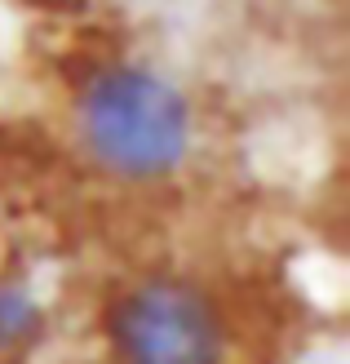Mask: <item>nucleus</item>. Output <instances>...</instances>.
Returning a JSON list of instances; mask_svg holds the SVG:
<instances>
[{
    "label": "nucleus",
    "instance_id": "nucleus-1",
    "mask_svg": "<svg viewBox=\"0 0 350 364\" xmlns=\"http://www.w3.org/2000/svg\"><path fill=\"white\" fill-rule=\"evenodd\" d=\"M67 134L76 156L116 187H173L199 156V102L173 71L102 53L71 76Z\"/></svg>",
    "mask_w": 350,
    "mask_h": 364
},
{
    "label": "nucleus",
    "instance_id": "nucleus-2",
    "mask_svg": "<svg viewBox=\"0 0 350 364\" xmlns=\"http://www.w3.org/2000/svg\"><path fill=\"white\" fill-rule=\"evenodd\" d=\"M102 351L106 364H235V324L213 284L151 267L111 289Z\"/></svg>",
    "mask_w": 350,
    "mask_h": 364
},
{
    "label": "nucleus",
    "instance_id": "nucleus-3",
    "mask_svg": "<svg viewBox=\"0 0 350 364\" xmlns=\"http://www.w3.org/2000/svg\"><path fill=\"white\" fill-rule=\"evenodd\" d=\"M49 338V302L27 276H0V364L27 360Z\"/></svg>",
    "mask_w": 350,
    "mask_h": 364
},
{
    "label": "nucleus",
    "instance_id": "nucleus-4",
    "mask_svg": "<svg viewBox=\"0 0 350 364\" xmlns=\"http://www.w3.org/2000/svg\"><path fill=\"white\" fill-rule=\"evenodd\" d=\"M23 5H45V9H67L71 0H23Z\"/></svg>",
    "mask_w": 350,
    "mask_h": 364
}]
</instances>
